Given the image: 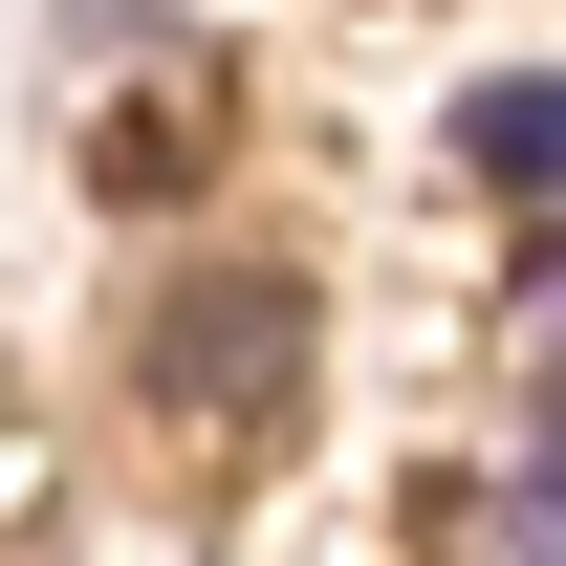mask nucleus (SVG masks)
I'll return each instance as SVG.
<instances>
[{
    "label": "nucleus",
    "instance_id": "7ed1b4c3",
    "mask_svg": "<svg viewBox=\"0 0 566 566\" xmlns=\"http://www.w3.org/2000/svg\"><path fill=\"white\" fill-rule=\"evenodd\" d=\"M545 523H566V305H545Z\"/></svg>",
    "mask_w": 566,
    "mask_h": 566
},
{
    "label": "nucleus",
    "instance_id": "f03ea898",
    "mask_svg": "<svg viewBox=\"0 0 566 566\" xmlns=\"http://www.w3.org/2000/svg\"><path fill=\"white\" fill-rule=\"evenodd\" d=\"M458 153H480L501 197H566V87H523V66H501L480 109H458Z\"/></svg>",
    "mask_w": 566,
    "mask_h": 566
},
{
    "label": "nucleus",
    "instance_id": "f257e3e1",
    "mask_svg": "<svg viewBox=\"0 0 566 566\" xmlns=\"http://www.w3.org/2000/svg\"><path fill=\"white\" fill-rule=\"evenodd\" d=\"M305 370H327V305H305L283 262H197L132 327V392H153V436H175L197 480H262L283 436H305Z\"/></svg>",
    "mask_w": 566,
    "mask_h": 566
}]
</instances>
